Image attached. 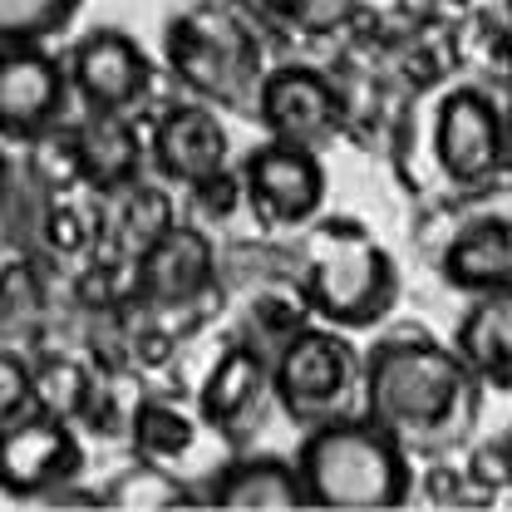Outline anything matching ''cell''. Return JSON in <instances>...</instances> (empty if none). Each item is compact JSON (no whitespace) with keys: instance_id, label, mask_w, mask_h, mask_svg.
<instances>
[{"instance_id":"33","label":"cell","mask_w":512,"mask_h":512,"mask_svg":"<svg viewBox=\"0 0 512 512\" xmlns=\"http://www.w3.org/2000/svg\"><path fill=\"white\" fill-rule=\"evenodd\" d=\"M444 5H453V10H468V5H503V0H444Z\"/></svg>"},{"instance_id":"10","label":"cell","mask_w":512,"mask_h":512,"mask_svg":"<svg viewBox=\"0 0 512 512\" xmlns=\"http://www.w3.org/2000/svg\"><path fill=\"white\" fill-rule=\"evenodd\" d=\"M64 74L84 114H138L158 84V60L128 30L94 25L64 50Z\"/></svg>"},{"instance_id":"4","label":"cell","mask_w":512,"mask_h":512,"mask_svg":"<svg viewBox=\"0 0 512 512\" xmlns=\"http://www.w3.org/2000/svg\"><path fill=\"white\" fill-rule=\"evenodd\" d=\"M163 64L192 99L256 119V89L271 64L261 60V30L232 5L207 0L163 25Z\"/></svg>"},{"instance_id":"9","label":"cell","mask_w":512,"mask_h":512,"mask_svg":"<svg viewBox=\"0 0 512 512\" xmlns=\"http://www.w3.org/2000/svg\"><path fill=\"white\" fill-rule=\"evenodd\" d=\"M247 212L266 232H301L325 212V163L320 148L266 138L237 163Z\"/></svg>"},{"instance_id":"34","label":"cell","mask_w":512,"mask_h":512,"mask_svg":"<svg viewBox=\"0 0 512 512\" xmlns=\"http://www.w3.org/2000/svg\"><path fill=\"white\" fill-rule=\"evenodd\" d=\"M0 325H5V281H0Z\"/></svg>"},{"instance_id":"18","label":"cell","mask_w":512,"mask_h":512,"mask_svg":"<svg viewBox=\"0 0 512 512\" xmlns=\"http://www.w3.org/2000/svg\"><path fill=\"white\" fill-rule=\"evenodd\" d=\"M444 55L468 84H483L503 99L512 94V25L503 15V5L458 10V20L444 35Z\"/></svg>"},{"instance_id":"19","label":"cell","mask_w":512,"mask_h":512,"mask_svg":"<svg viewBox=\"0 0 512 512\" xmlns=\"http://www.w3.org/2000/svg\"><path fill=\"white\" fill-rule=\"evenodd\" d=\"M453 350L488 389L512 394V286L468 296V311L453 325Z\"/></svg>"},{"instance_id":"30","label":"cell","mask_w":512,"mask_h":512,"mask_svg":"<svg viewBox=\"0 0 512 512\" xmlns=\"http://www.w3.org/2000/svg\"><path fill=\"white\" fill-rule=\"evenodd\" d=\"M503 178H512V94L503 104Z\"/></svg>"},{"instance_id":"3","label":"cell","mask_w":512,"mask_h":512,"mask_svg":"<svg viewBox=\"0 0 512 512\" xmlns=\"http://www.w3.org/2000/svg\"><path fill=\"white\" fill-rule=\"evenodd\" d=\"M296 276L311 301V316L350 335L380 330L404 291L399 266L380 237L360 217H325V212L301 237Z\"/></svg>"},{"instance_id":"14","label":"cell","mask_w":512,"mask_h":512,"mask_svg":"<svg viewBox=\"0 0 512 512\" xmlns=\"http://www.w3.org/2000/svg\"><path fill=\"white\" fill-rule=\"evenodd\" d=\"M271 404V355L256 340H232L207 365L197 384V414L212 434H222L232 448H242L261 429Z\"/></svg>"},{"instance_id":"27","label":"cell","mask_w":512,"mask_h":512,"mask_svg":"<svg viewBox=\"0 0 512 512\" xmlns=\"http://www.w3.org/2000/svg\"><path fill=\"white\" fill-rule=\"evenodd\" d=\"M261 35L286 40L296 30H316L320 20V0H232Z\"/></svg>"},{"instance_id":"24","label":"cell","mask_w":512,"mask_h":512,"mask_svg":"<svg viewBox=\"0 0 512 512\" xmlns=\"http://www.w3.org/2000/svg\"><path fill=\"white\" fill-rule=\"evenodd\" d=\"M84 0H0V50L50 45L79 20Z\"/></svg>"},{"instance_id":"11","label":"cell","mask_w":512,"mask_h":512,"mask_svg":"<svg viewBox=\"0 0 512 512\" xmlns=\"http://www.w3.org/2000/svg\"><path fill=\"white\" fill-rule=\"evenodd\" d=\"M256 124L266 128V138L325 148L350 124V99L320 64L286 60L271 64L256 89Z\"/></svg>"},{"instance_id":"22","label":"cell","mask_w":512,"mask_h":512,"mask_svg":"<svg viewBox=\"0 0 512 512\" xmlns=\"http://www.w3.org/2000/svg\"><path fill=\"white\" fill-rule=\"evenodd\" d=\"M104 192H74L64 188L55 192V202H50V212H45V227H40V237H45V247L60 256H94L104 247V237H109V212H104V202H99Z\"/></svg>"},{"instance_id":"23","label":"cell","mask_w":512,"mask_h":512,"mask_svg":"<svg viewBox=\"0 0 512 512\" xmlns=\"http://www.w3.org/2000/svg\"><path fill=\"white\" fill-rule=\"evenodd\" d=\"M104 508H128V512H163V508H202V493L188 488L183 478H173L163 463L133 458L109 488H104Z\"/></svg>"},{"instance_id":"8","label":"cell","mask_w":512,"mask_h":512,"mask_svg":"<svg viewBox=\"0 0 512 512\" xmlns=\"http://www.w3.org/2000/svg\"><path fill=\"white\" fill-rule=\"evenodd\" d=\"M84 439L74 419L30 409L10 424H0V493L15 503H45L84 478Z\"/></svg>"},{"instance_id":"5","label":"cell","mask_w":512,"mask_h":512,"mask_svg":"<svg viewBox=\"0 0 512 512\" xmlns=\"http://www.w3.org/2000/svg\"><path fill=\"white\" fill-rule=\"evenodd\" d=\"M360 384H365V350L350 340V330H335L325 320H306L271 355V404L296 429H316L325 419L355 414Z\"/></svg>"},{"instance_id":"13","label":"cell","mask_w":512,"mask_h":512,"mask_svg":"<svg viewBox=\"0 0 512 512\" xmlns=\"http://www.w3.org/2000/svg\"><path fill=\"white\" fill-rule=\"evenodd\" d=\"M69 99L64 55H50V45L0 50V143H40L60 128Z\"/></svg>"},{"instance_id":"35","label":"cell","mask_w":512,"mask_h":512,"mask_svg":"<svg viewBox=\"0 0 512 512\" xmlns=\"http://www.w3.org/2000/svg\"><path fill=\"white\" fill-rule=\"evenodd\" d=\"M503 15H508V25H512V0H503Z\"/></svg>"},{"instance_id":"21","label":"cell","mask_w":512,"mask_h":512,"mask_svg":"<svg viewBox=\"0 0 512 512\" xmlns=\"http://www.w3.org/2000/svg\"><path fill=\"white\" fill-rule=\"evenodd\" d=\"M114 197H119V202H114V212H109V232L124 242L128 266H133V256L148 252V247L178 222V212H173V197L163 188V178H158V183L138 178V183H128L124 192H114Z\"/></svg>"},{"instance_id":"20","label":"cell","mask_w":512,"mask_h":512,"mask_svg":"<svg viewBox=\"0 0 512 512\" xmlns=\"http://www.w3.org/2000/svg\"><path fill=\"white\" fill-rule=\"evenodd\" d=\"M128 448L133 458H148V463H178L188 458L197 444V419L183 414L178 404L168 399H138L133 414H128Z\"/></svg>"},{"instance_id":"17","label":"cell","mask_w":512,"mask_h":512,"mask_svg":"<svg viewBox=\"0 0 512 512\" xmlns=\"http://www.w3.org/2000/svg\"><path fill=\"white\" fill-rule=\"evenodd\" d=\"M74 143L84 188L104 197L138 183L148 168V124H138L133 114H84V124H74Z\"/></svg>"},{"instance_id":"28","label":"cell","mask_w":512,"mask_h":512,"mask_svg":"<svg viewBox=\"0 0 512 512\" xmlns=\"http://www.w3.org/2000/svg\"><path fill=\"white\" fill-rule=\"evenodd\" d=\"M40 409V384H35V360H25L20 350L0 345V424L20 419Z\"/></svg>"},{"instance_id":"31","label":"cell","mask_w":512,"mask_h":512,"mask_svg":"<svg viewBox=\"0 0 512 512\" xmlns=\"http://www.w3.org/2000/svg\"><path fill=\"white\" fill-rule=\"evenodd\" d=\"M5 192H10V158H5V143H0V207H5Z\"/></svg>"},{"instance_id":"15","label":"cell","mask_w":512,"mask_h":512,"mask_svg":"<svg viewBox=\"0 0 512 512\" xmlns=\"http://www.w3.org/2000/svg\"><path fill=\"white\" fill-rule=\"evenodd\" d=\"M227 158H232L227 124L202 99H178L148 119V173L163 183L192 188V183L222 173Z\"/></svg>"},{"instance_id":"12","label":"cell","mask_w":512,"mask_h":512,"mask_svg":"<svg viewBox=\"0 0 512 512\" xmlns=\"http://www.w3.org/2000/svg\"><path fill=\"white\" fill-rule=\"evenodd\" d=\"M202 296H217V252L202 222H173L148 252L133 256V301L143 311H188Z\"/></svg>"},{"instance_id":"7","label":"cell","mask_w":512,"mask_h":512,"mask_svg":"<svg viewBox=\"0 0 512 512\" xmlns=\"http://www.w3.org/2000/svg\"><path fill=\"white\" fill-rule=\"evenodd\" d=\"M429 158L439 183L453 192H478L503 178V94L483 84L434 89L429 114Z\"/></svg>"},{"instance_id":"29","label":"cell","mask_w":512,"mask_h":512,"mask_svg":"<svg viewBox=\"0 0 512 512\" xmlns=\"http://www.w3.org/2000/svg\"><path fill=\"white\" fill-rule=\"evenodd\" d=\"M188 202H192V217L197 222H227L247 207V192H242V173L237 168H222L202 183L188 188Z\"/></svg>"},{"instance_id":"25","label":"cell","mask_w":512,"mask_h":512,"mask_svg":"<svg viewBox=\"0 0 512 512\" xmlns=\"http://www.w3.org/2000/svg\"><path fill=\"white\" fill-rule=\"evenodd\" d=\"M35 384H40V409L64 414V419H89L99 384L89 375V365H79L74 355H45L35 360Z\"/></svg>"},{"instance_id":"32","label":"cell","mask_w":512,"mask_h":512,"mask_svg":"<svg viewBox=\"0 0 512 512\" xmlns=\"http://www.w3.org/2000/svg\"><path fill=\"white\" fill-rule=\"evenodd\" d=\"M498 444H503V463H508V493H512V429L498 439Z\"/></svg>"},{"instance_id":"16","label":"cell","mask_w":512,"mask_h":512,"mask_svg":"<svg viewBox=\"0 0 512 512\" xmlns=\"http://www.w3.org/2000/svg\"><path fill=\"white\" fill-rule=\"evenodd\" d=\"M202 508L217 512H296L306 508L296 463L281 453H232L202 488Z\"/></svg>"},{"instance_id":"6","label":"cell","mask_w":512,"mask_h":512,"mask_svg":"<svg viewBox=\"0 0 512 512\" xmlns=\"http://www.w3.org/2000/svg\"><path fill=\"white\" fill-rule=\"evenodd\" d=\"M429 261L439 281L458 296L512 286V178H498L478 192H458L448 202L444 237Z\"/></svg>"},{"instance_id":"2","label":"cell","mask_w":512,"mask_h":512,"mask_svg":"<svg viewBox=\"0 0 512 512\" xmlns=\"http://www.w3.org/2000/svg\"><path fill=\"white\" fill-rule=\"evenodd\" d=\"M306 508L320 512H394L414 503V458L384 434L375 419L340 414L316 429H301L291 453Z\"/></svg>"},{"instance_id":"1","label":"cell","mask_w":512,"mask_h":512,"mask_svg":"<svg viewBox=\"0 0 512 512\" xmlns=\"http://www.w3.org/2000/svg\"><path fill=\"white\" fill-rule=\"evenodd\" d=\"M488 384L424 325H394L365 345L360 414L375 419L414 463L448 458L478 434Z\"/></svg>"},{"instance_id":"26","label":"cell","mask_w":512,"mask_h":512,"mask_svg":"<svg viewBox=\"0 0 512 512\" xmlns=\"http://www.w3.org/2000/svg\"><path fill=\"white\" fill-rule=\"evenodd\" d=\"M414 493H424L429 508H488L493 493L473 483L468 468H453L448 458H429V468L414 478Z\"/></svg>"}]
</instances>
